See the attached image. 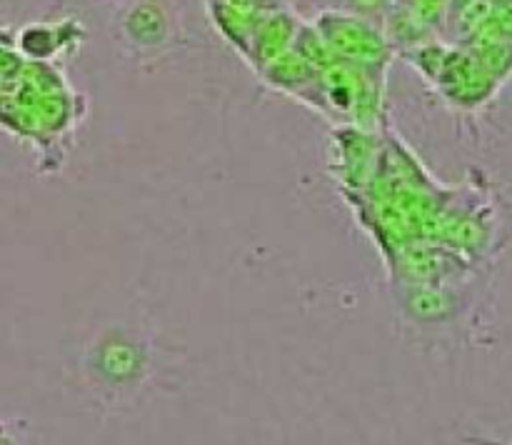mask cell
I'll return each mask as SVG.
<instances>
[{
  "label": "cell",
  "instance_id": "7a4b0ae2",
  "mask_svg": "<svg viewBox=\"0 0 512 445\" xmlns=\"http://www.w3.org/2000/svg\"><path fill=\"white\" fill-rule=\"evenodd\" d=\"M150 368L148 343L128 330L113 328L98 335L88 353V370L103 388L133 390Z\"/></svg>",
  "mask_w": 512,
  "mask_h": 445
},
{
  "label": "cell",
  "instance_id": "277c9868",
  "mask_svg": "<svg viewBox=\"0 0 512 445\" xmlns=\"http://www.w3.org/2000/svg\"><path fill=\"white\" fill-rule=\"evenodd\" d=\"M300 15L293 8H283L270 13L268 18L260 20V25L255 28L253 43H250V55L248 60H253L255 68H263L270 60H275L278 55H283L285 50H290L293 45L295 33H298Z\"/></svg>",
  "mask_w": 512,
  "mask_h": 445
},
{
  "label": "cell",
  "instance_id": "3957f363",
  "mask_svg": "<svg viewBox=\"0 0 512 445\" xmlns=\"http://www.w3.org/2000/svg\"><path fill=\"white\" fill-rule=\"evenodd\" d=\"M118 35L133 53H158L175 35L173 8L168 0H125L118 15Z\"/></svg>",
  "mask_w": 512,
  "mask_h": 445
},
{
  "label": "cell",
  "instance_id": "6da1fadb",
  "mask_svg": "<svg viewBox=\"0 0 512 445\" xmlns=\"http://www.w3.org/2000/svg\"><path fill=\"white\" fill-rule=\"evenodd\" d=\"M310 23L318 30L330 55L338 60L380 68L390 58V53H393L380 20L368 18V15L323 8L315 13Z\"/></svg>",
  "mask_w": 512,
  "mask_h": 445
},
{
  "label": "cell",
  "instance_id": "5b68a950",
  "mask_svg": "<svg viewBox=\"0 0 512 445\" xmlns=\"http://www.w3.org/2000/svg\"><path fill=\"white\" fill-rule=\"evenodd\" d=\"M380 25H383V33L388 38L390 48L403 55L415 50L418 45L438 38V33L428 23H423L408 3H398V0H393V5L385 10V15L380 18Z\"/></svg>",
  "mask_w": 512,
  "mask_h": 445
},
{
  "label": "cell",
  "instance_id": "ba28073f",
  "mask_svg": "<svg viewBox=\"0 0 512 445\" xmlns=\"http://www.w3.org/2000/svg\"><path fill=\"white\" fill-rule=\"evenodd\" d=\"M398 3H408L423 23H428L435 33L443 35L445 20L450 13V0H398Z\"/></svg>",
  "mask_w": 512,
  "mask_h": 445
},
{
  "label": "cell",
  "instance_id": "52a82bcc",
  "mask_svg": "<svg viewBox=\"0 0 512 445\" xmlns=\"http://www.w3.org/2000/svg\"><path fill=\"white\" fill-rule=\"evenodd\" d=\"M55 30L48 28V25H28V28L20 33V45H23L25 53H30L33 58H48L50 53L58 45V38H55Z\"/></svg>",
  "mask_w": 512,
  "mask_h": 445
},
{
  "label": "cell",
  "instance_id": "8fae6325",
  "mask_svg": "<svg viewBox=\"0 0 512 445\" xmlns=\"http://www.w3.org/2000/svg\"><path fill=\"white\" fill-rule=\"evenodd\" d=\"M465 3H470V0H450V13H453L455 8H460V5H465Z\"/></svg>",
  "mask_w": 512,
  "mask_h": 445
},
{
  "label": "cell",
  "instance_id": "9c48e42d",
  "mask_svg": "<svg viewBox=\"0 0 512 445\" xmlns=\"http://www.w3.org/2000/svg\"><path fill=\"white\" fill-rule=\"evenodd\" d=\"M320 5H323V8L348 10V13L368 15V18L380 20L385 15V10L393 5V0H320Z\"/></svg>",
  "mask_w": 512,
  "mask_h": 445
},
{
  "label": "cell",
  "instance_id": "30bf717a",
  "mask_svg": "<svg viewBox=\"0 0 512 445\" xmlns=\"http://www.w3.org/2000/svg\"><path fill=\"white\" fill-rule=\"evenodd\" d=\"M223 3L233 5L235 10L253 15V18H265L275 10L290 8V0H223Z\"/></svg>",
  "mask_w": 512,
  "mask_h": 445
},
{
  "label": "cell",
  "instance_id": "8992f818",
  "mask_svg": "<svg viewBox=\"0 0 512 445\" xmlns=\"http://www.w3.org/2000/svg\"><path fill=\"white\" fill-rule=\"evenodd\" d=\"M458 308V298L450 290L420 288L410 295V310L423 320H443L450 318Z\"/></svg>",
  "mask_w": 512,
  "mask_h": 445
}]
</instances>
